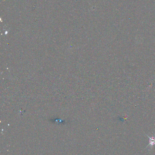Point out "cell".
I'll use <instances>...</instances> for the list:
<instances>
[{"label": "cell", "mask_w": 155, "mask_h": 155, "mask_svg": "<svg viewBox=\"0 0 155 155\" xmlns=\"http://www.w3.org/2000/svg\"><path fill=\"white\" fill-rule=\"evenodd\" d=\"M146 135L149 138V144L147 146V147H146V148H149L150 149H151V148H152L155 145V136L154 135H153L151 137H150L147 134H146Z\"/></svg>", "instance_id": "cell-1"}]
</instances>
